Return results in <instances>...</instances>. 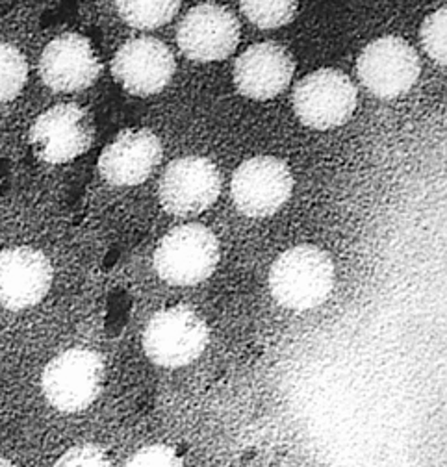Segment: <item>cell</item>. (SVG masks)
I'll return each mask as SVG.
<instances>
[{
  "label": "cell",
  "instance_id": "obj_2",
  "mask_svg": "<svg viewBox=\"0 0 447 467\" xmlns=\"http://www.w3.org/2000/svg\"><path fill=\"white\" fill-rule=\"evenodd\" d=\"M208 343L206 321L188 306L154 314L143 330L145 355L161 368H184L197 360Z\"/></svg>",
  "mask_w": 447,
  "mask_h": 467
},
{
  "label": "cell",
  "instance_id": "obj_17",
  "mask_svg": "<svg viewBox=\"0 0 447 467\" xmlns=\"http://www.w3.org/2000/svg\"><path fill=\"white\" fill-rule=\"evenodd\" d=\"M26 62L23 54L0 43V102L16 99L26 82Z\"/></svg>",
  "mask_w": 447,
  "mask_h": 467
},
{
  "label": "cell",
  "instance_id": "obj_20",
  "mask_svg": "<svg viewBox=\"0 0 447 467\" xmlns=\"http://www.w3.org/2000/svg\"><path fill=\"white\" fill-rule=\"evenodd\" d=\"M123 467H184V463L172 447L149 445L134 452Z\"/></svg>",
  "mask_w": 447,
  "mask_h": 467
},
{
  "label": "cell",
  "instance_id": "obj_6",
  "mask_svg": "<svg viewBox=\"0 0 447 467\" xmlns=\"http://www.w3.org/2000/svg\"><path fill=\"white\" fill-rule=\"evenodd\" d=\"M93 140V117L77 104H58L47 109L30 130L36 154L48 163H66L82 156Z\"/></svg>",
  "mask_w": 447,
  "mask_h": 467
},
{
  "label": "cell",
  "instance_id": "obj_5",
  "mask_svg": "<svg viewBox=\"0 0 447 467\" xmlns=\"http://www.w3.org/2000/svg\"><path fill=\"white\" fill-rule=\"evenodd\" d=\"M294 108L307 127L337 129L351 119L357 108V88L342 71L319 69L297 84Z\"/></svg>",
  "mask_w": 447,
  "mask_h": 467
},
{
  "label": "cell",
  "instance_id": "obj_14",
  "mask_svg": "<svg viewBox=\"0 0 447 467\" xmlns=\"http://www.w3.org/2000/svg\"><path fill=\"white\" fill-rule=\"evenodd\" d=\"M161 160L160 140L145 129L125 130L99 158V171L114 186H138Z\"/></svg>",
  "mask_w": 447,
  "mask_h": 467
},
{
  "label": "cell",
  "instance_id": "obj_16",
  "mask_svg": "<svg viewBox=\"0 0 447 467\" xmlns=\"http://www.w3.org/2000/svg\"><path fill=\"white\" fill-rule=\"evenodd\" d=\"M181 5L175 0H160V3H118L120 16L136 28H158L170 23L179 12Z\"/></svg>",
  "mask_w": 447,
  "mask_h": 467
},
{
  "label": "cell",
  "instance_id": "obj_11",
  "mask_svg": "<svg viewBox=\"0 0 447 467\" xmlns=\"http://www.w3.org/2000/svg\"><path fill=\"white\" fill-rule=\"evenodd\" d=\"M111 73L127 91L141 97L154 95L172 82L175 56L154 37H138L118 50Z\"/></svg>",
  "mask_w": 447,
  "mask_h": 467
},
{
  "label": "cell",
  "instance_id": "obj_10",
  "mask_svg": "<svg viewBox=\"0 0 447 467\" xmlns=\"http://www.w3.org/2000/svg\"><path fill=\"white\" fill-rule=\"evenodd\" d=\"M240 41L236 17L223 6L201 5L186 14L177 30L184 56L195 62H217L234 52Z\"/></svg>",
  "mask_w": 447,
  "mask_h": 467
},
{
  "label": "cell",
  "instance_id": "obj_3",
  "mask_svg": "<svg viewBox=\"0 0 447 467\" xmlns=\"http://www.w3.org/2000/svg\"><path fill=\"white\" fill-rule=\"evenodd\" d=\"M104 382V362L89 348H69L48 362L41 388L47 400L60 412H82L99 397Z\"/></svg>",
  "mask_w": 447,
  "mask_h": 467
},
{
  "label": "cell",
  "instance_id": "obj_12",
  "mask_svg": "<svg viewBox=\"0 0 447 467\" xmlns=\"http://www.w3.org/2000/svg\"><path fill=\"white\" fill-rule=\"evenodd\" d=\"M39 73L50 89L71 93L86 89L97 80L100 62L86 37L64 34L45 47Z\"/></svg>",
  "mask_w": 447,
  "mask_h": 467
},
{
  "label": "cell",
  "instance_id": "obj_1",
  "mask_svg": "<svg viewBox=\"0 0 447 467\" xmlns=\"http://www.w3.org/2000/svg\"><path fill=\"white\" fill-rule=\"evenodd\" d=\"M334 285L330 256L314 245H297L275 260L269 271L273 299L290 310H312L328 299Z\"/></svg>",
  "mask_w": 447,
  "mask_h": 467
},
{
  "label": "cell",
  "instance_id": "obj_22",
  "mask_svg": "<svg viewBox=\"0 0 447 467\" xmlns=\"http://www.w3.org/2000/svg\"><path fill=\"white\" fill-rule=\"evenodd\" d=\"M0 467H16L10 460H6V458H3V456H0Z\"/></svg>",
  "mask_w": 447,
  "mask_h": 467
},
{
  "label": "cell",
  "instance_id": "obj_21",
  "mask_svg": "<svg viewBox=\"0 0 447 467\" xmlns=\"http://www.w3.org/2000/svg\"><path fill=\"white\" fill-rule=\"evenodd\" d=\"M54 467H111V462L100 447L88 443L64 452Z\"/></svg>",
  "mask_w": 447,
  "mask_h": 467
},
{
  "label": "cell",
  "instance_id": "obj_18",
  "mask_svg": "<svg viewBox=\"0 0 447 467\" xmlns=\"http://www.w3.org/2000/svg\"><path fill=\"white\" fill-rule=\"evenodd\" d=\"M244 16L260 28H278L288 25L296 14L297 5L292 0H278V3H253V0H245L240 5Z\"/></svg>",
  "mask_w": 447,
  "mask_h": 467
},
{
  "label": "cell",
  "instance_id": "obj_7",
  "mask_svg": "<svg viewBox=\"0 0 447 467\" xmlns=\"http://www.w3.org/2000/svg\"><path fill=\"white\" fill-rule=\"evenodd\" d=\"M233 199L249 217H267L290 199L294 179L290 167L273 156H256L244 161L233 177Z\"/></svg>",
  "mask_w": 447,
  "mask_h": 467
},
{
  "label": "cell",
  "instance_id": "obj_19",
  "mask_svg": "<svg viewBox=\"0 0 447 467\" xmlns=\"http://www.w3.org/2000/svg\"><path fill=\"white\" fill-rule=\"evenodd\" d=\"M421 43L438 66H445V8L429 16L421 26Z\"/></svg>",
  "mask_w": 447,
  "mask_h": 467
},
{
  "label": "cell",
  "instance_id": "obj_15",
  "mask_svg": "<svg viewBox=\"0 0 447 467\" xmlns=\"http://www.w3.org/2000/svg\"><path fill=\"white\" fill-rule=\"evenodd\" d=\"M294 77V60L286 48L276 43L249 47L234 66L236 88L251 99H273L286 89Z\"/></svg>",
  "mask_w": 447,
  "mask_h": 467
},
{
  "label": "cell",
  "instance_id": "obj_9",
  "mask_svg": "<svg viewBox=\"0 0 447 467\" xmlns=\"http://www.w3.org/2000/svg\"><path fill=\"white\" fill-rule=\"evenodd\" d=\"M221 192L217 167L199 156H186L172 161L161 174L160 202L179 217H188L210 208Z\"/></svg>",
  "mask_w": 447,
  "mask_h": 467
},
{
  "label": "cell",
  "instance_id": "obj_8",
  "mask_svg": "<svg viewBox=\"0 0 447 467\" xmlns=\"http://www.w3.org/2000/svg\"><path fill=\"white\" fill-rule=\"evenodd\" d=\"M362 84L380 99L407 93L420 77V57L401 37L388 36L369 43L359 57Z\"/></svg>",
  "mask_w": 447,
  "mask_h": 467
},
{
  "label": "cell",
  "instance_id": "obj_13",
  "mask_svg": "<svg viewBox=\"0 0 447 467\" xmlns=\"http://www.w3.org/2000/svg\"><path fill=\"white\" fill-rule=\"evenodd\" d=\"M52 284L47 256L30 247H17L0 254V306L25 310L45 299Z\"/></svg>",
  "mask_w": 447,
  "mask_h": 467
},
{
  "label": "cell",
  "instance_id": "obj_4",
  "mask_svg": "<svg viewBox=\"0 0 447 467\" xmlns=\"http://www.w3.org/2000/svg\"><path fill=\"white\" fill-rule=\"evenodd\" d=\"M219 244L203 224H184L172 230L158 244L154 269L173 285H193L206 280L217 267Z\"/></svg>",
  "mask_w": 447,
  "mask_h": 467
}]
</instances>
